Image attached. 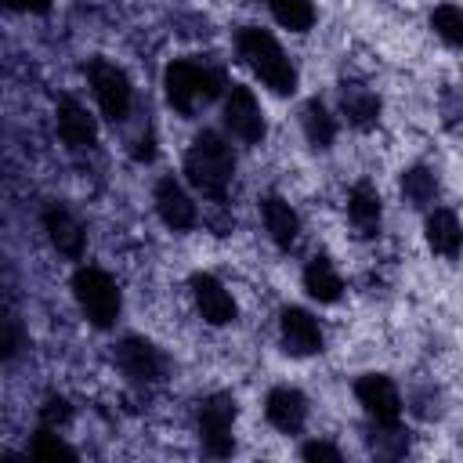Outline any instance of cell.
<instances>
[{
	"mask_svg": "<svg viewBox=\"0 0 463 463\" xmlns=\"http://www.w3.org/2000/svg\"><path fill=\"white\" fill-rule=\"evenodd\" d=\"M235 174V156L232 145L217 134V130H199L184 152V177L195 192H203L206 199L221 203L228 184Z\"/></svg>",
	"mask_w": 463,
	"mask_h": 463,
	"instance_id": "6da1fadb",
	"label": "cell"
},
{
	"mask_svg": "<svg viewBox=\"0 0 463 463\" xmlns=\"http://www.w3.org/2000/svg\"><path fill=\"white\" fill-rule=\"evenodd\" d=\"M235 51H239V58L253 69V76H257L264 87H271L275 94H293V90H297V69H293V61L286 58V51L279 47V40H275L268 29H260V25H242V29L235 33Z\"/></svg>",
	"mask_w": 463,
	"mask_h": 463,
	"instance_id": "7a4b0ae2",
	"label": "cell"
},
{
	"mask_svg": "<svg viewBox=\"0 0 463 463\" xmlns=\"http://www.w3.org/2000/svg\"><path fill=\"white\" fill-rule=\"evenodd\" d=\"M163 87H166V101L170 109H177L181 116H195L203 105H210L228 83L224 72L206 65V61H192V58H177L166 65L163 72Z\"/></svg>",
	"mask_w": 463,
	"mask_h": 463,
	"instance_id": "3957f363",
	"label": "cell"
},
{
	"mask_svg": "<svg viewBox=\"0 0 463 463\" xmlns=\"http://www.w3.org/2000/svg\"><path fill=\"white\" fill-rule=\"evenodd\" d=\"M72 297H76L80 311L90 318V326H98V329L116 326L123 297H119V286H116V279L109 271H101V268H76Z\"/></svg>",
	"mask_w": 463,
	"mask_h": 463,
	"instance_id": "277c9868",
	"label": "cell"
},
{
	"mask_svg": "<svg viewBox=\"0 0 463 463\" xmlns=\"http://www.w3.org/2000/svg\"><path fill=\"white\" fill-rule=\"evenodd\" d=\"M235 412L239 409H235V398L232 394H210V398L199 402L195 423H199V445H203L206 456L224 459V456L235 452V434H232Z\"/></svg>",
	"mask_w": 463,
	"mask_h": 463,
	"instance_id": "5b68a950",
	"label": "cell"
},
{
	"mask_svg": "<svg viewBox=\"0 0 463 463\" xmlns=\"http://www.w3.org/2000/svg\"><path fill=\"white\" fill-rule=\"evenodd\" d=\"M87 80H90V87H94V98H98V109L105 112V119H112V123L127 119L130 98H134L127 72H123L119 65L105 61V58H90V61H87Z\"/></svg>",
	"mask_w": 463,
	"mask_h": 463,
	"instance_id": "8992f818",
	"label": "cell"
},
{
	"mask_svg": "<svg viewBox=\"0 0 463 463\" xmlns=\"http://www.w3.org/2000/svg\"><path fill=\"white\" fill-rule=\"evenodd\" d=\"M354 398L362 405V412L369 416V423H380V427H394L402 420V398H398V387L391 376L383 373H365L354 380Z\"/></svg>",
	"mask_w": 463,
	"mask_h": 463,
	"instance_id": "52a82bcc",
	"label": "cell"
},
{
	"mask_svg": "<svg viewBox=\"0 0 463 463\" xmlns=\"http://www.w3.org/2000/svg\"><path fill=\"white\" fill-rule=\"evenodd\" d=\"M112 362L119 365V373L134 383H159L166 373V358L159 354L156 344H148L145 336H123L112 351Z\"/></svg>",
	"mask_w": 463,
	"mask_h": 463,
	"instance_id": "ba28073f",
	"label": "cell"
},
{
	"mask_svg": "<svg viewBox=\"0 0 463 463\" xmlns=\"http://www.w3.org/2000/svg\"><path fill=\"white\" fill-rule=\"evenodd\" d=\"M224 127L232 130V137H239L246 145H257L264 137V116H260V105H257L250 87H242V83L228 87V94H224Z\"/></svg>",
	"mask_w": 463,
	"mask_h": 463,
	"instance_id": "9c48e42d",
	"label": "cell"
},
{
	"mask_svg": "<svg viewBox=\"0 0 463 463\" xmlns=\"http://www.w3.org/2000/svg\"><path fill=\"white\" fill-rule=\"evenodd\" d=\"M279 333H282V347L289 354H297V358H307V354L322 351V329L304 307H282Z\"/></svg>",
	"mask_w": 463,
	"mask_h": 463,
	"instance_id": "30bf717a",
	"label": "cell"
},
{
	"mask_svg": "<svg viewBox=\"0 0 463 463\" xmlns=\"http://www.w3.org/2000/svg\"><path fill=\"white\" fill-rule=\"evenodd\" d=\"M192 297H195L199 315H203L210 326H228V322L235 318V300H232V293L221 286L217 275L195 271V275H192Z\"/></svg>",
	"mask_w": 463,
	"mask_h": 463,
	"instance_id": "8fae6325",
	"label": "cell"
},
{
	"mask_svg": "<svg viewBox=\"0 0 463 463\" xmlns=\"http://www.w3.org/2000/svg\"><path fill=\"white\" fill-rule=\"evenodd\" d=\"M156 213H159L163 224L174 228V232H184V228H192V224L199 221L195 203L188 199V192H184L174 177H159V181H156Z\"/></svg>",
	"mask_w": 463,
	"mask_h": 463,
	"instance_id": "7c38bea8",
	"label": "cell"
},
{
	"mask_svg": "<svg viewBox=\"0 0 463 463\" xmlns=\"http://www.w3.org/2000/svg\"><path fill=\"white\" fill-rule=\"evenodd\" d=\"M43 232H47V239H51V246L61 253V257H69V260H76V257H83V242H87V232H83V224L65 210V206H58V203H51L47 210H43Z\"/></svg>",
	"mask_w": 463,
	"mask_h": 463,
	"instance_id": "4fadbf2b",
	"label": "cell"
},
{
	"mask_svg": "<svg viewBox=\"0 0 463 463\" xmlns=\"http://www.w3.org/2000/svg\"><path fill=\"white\" fill-rule=\"evenodd\" d=\"M264 416L275 430L282 434H300L304 420H307V398L297 387H275L264 398Z\"/></svg>",
	"mask_w": 463,
	"mask_h": 463,
	"instance_id": "5bb4252c",
	"label": "cell"
},
{
	"mask_svg": "<svg viewBox=\"0 0 463 463\" xmlns=\"http://www.w3.org/2000/svg\"><path fill=\"white\" fill-rule=\"evenodd\" d=\"M58 137L69 148H90L98 141V127H94L90 112L69 94L58 98Z\"/></svg>",
	"mask_w": 463,
	"mask_h": 463,
	"instance_id": "9a60e30c",
	"label": "cell"
},
{
	"mask_svg": "<svg viewBox=\"0 0 463 463\" xmlns=\"http://www.w3.org/2000/svg\"><path fill=\"white\" fill-rule=\"evenodd\" d=\"M340 112L354 130H369L380 119V98L365 83H340Z\"/></svg>",
	"mask_w": 463,
	"mask_h": 463,
	"instance_id": "2e32d148",
	"label": "cell"
},
{
	"mask_svg": "<svg viewBox=\"0 0 463 463\" xmlns=\"http://www.w3.org/2000/svg\"><path fill=\"white\" fill-rule=\"evenodd\" d=\"M260 217H264V228H268V235H271L275 246L289 250V246L297 242L300 217H297V210H293L282 195H264V199H260Z\"/></svg>",
	"mask_w": 463,
	"mask_h": 463,
	"instance_id": "e0dca14e",
	"label": "cell"
},
{
	"mask_svg": "<svg viewBox=\"0 0 463 463\" xmlns=\"http://www.w3.org/2000/svg\"><path fill=\"white\" fill-rule=\"evenodd\" d=\"M347 217L362 239H373L380 232V195L369 181H358L347 195Z\"/></svg>",
	"mask_w": 463,
	"mask_h": 463,
	"instance_id": "ac0fdd59",
	"label": "cell"
},
{
	"mask_svg": "<svg viewBox=\"0 0 463 463\" xmlns=\"http://www.w3.org/2000/svg\"><path fill=\"white\" fill-rule=\"evenodd\" d=\"M427 246L441 257H459L463 250V228L452 210H430L427 217Z\"/></svg>",
	"mask_w": 463,
	"mask_h": 463,
	"instance_id": "d6986e66",
	"label": "cell"
},
{
	"mask_svg": "<svg viewBox=\"0 0 463 463\" xmlns=\"http://www.w3.org/2000/svg\"><path fill=\"white\" fill-rule=\"evenodd\" d=\"M304 289H307L311 300L333 304V300H340V293H344V279L336 275V268H333L329 257H315V260H307V268H304Z\"/></svg>",
	"mask_w": 463,
	"mask_h": 463,
	"instance_id": "ffe728a7",
	"label": "cell"
},
{
	"mask_svg": "<svg viewBox=\"0 0 463 463\" xmlns=\"http://www.w3.org/2000/svg\"><path fill=\"white\" fill-rule=\"evenodd\" d=\"M300 127H304V137H307L311 148H329L333 137H336V123H333L329 109H326L318 98H311V101L300 109Z\"/></svg>",
	"mask_w": 463,
	"mask_h": 463,
	"instance_id": "44dd1931",
	"label": "cell"
},
{
	"mask_svg": "<svg viewBox=\"0 0 463 463\" xmlns=\"http://www.w3.org/2000/svg\"><path fill=\"white\" fill-rule=\"evenodd\" d=\"M279 25L289 33H307L315 25V4L311 0H264Z\"/></svg>",
	"mask_w": 463,
	"mask_h": 463,
	"instance_id": "7402d4cb",
	"label": "cell"
},
{
	"mask_svg": "<svg viewBox=\"0 0 463 463\" xmlns=\"http://www.w3.org/2000/svg\"><path fill=\"white\" fill-rule=\"evenodd\" d=\"M402 195H405L416 210H423V206H430L434 195H438V177H434L427 166H409V170L402 174Z\"/></svg>",
	"mask_w": 463,
	"mask_h": 463,
	"instance_id": "603a6c76",
	"label": "cell"
},
{
	"mask_svg": "<svg viewBox=\"0 0 463 463\" xmlns=\"http://www.w3.org/2000/svg\"><path fill=\"white\" fill-rule=\"evenodd\" d=\"M29 456H33V459H76V449L65 445L54 427H43V423H40V430L33 434Z\"/></svg>",
	"mask_w": 463,
	"mask_h": 463,
	"instance_id": "cb8c5ba5",
	"label": "cell"
},
{
	"mask_svg": "<svg viewBox=\"0 0 463 463\" xmlns=\"http://www.w3.org/2000/svg\"><path fill=\"white\" fill-rule=\"evenodd\" d=\"M430 25H434V33H438L445 43L463 47V7H456V4L434 7V11H430Z\"/></svg>",
	"mask_w": 463,
	"mask_h": 463,
	"instance_id": "d4e9b609",
	"label": "cell"
},
{
	"mask_svg": "<svg viewBox=\"0 0 463 463\" xmlns=\"http://www.w3.org/2000/svg\"><path fill=\"white\" fill-rule=\"evenodd\" d=\"M365 441H369V449H373L376 456H402V452L409 449V438L402 434L398 423H394V427H380V423H373V434H369Z\"/></svg>",
	"mask_w": 463,
	"mask_h": 463,
	"instance_id": "484cf974",
	"label": "cell"
},
{
	"mask_svg": "<svg viewBox=\"0 0 463 463\" xmlns=\"http://www.w3.org/2000/svg\"><path fill=\"white\" fill-rule=\"evenodd\" d=\"M69 420H72V409H69V402H65L61 394H51V398L40 405V423H43V427H54V430H58V427H65Z\"/></svg>",
	"mask_w": 463,
	"mask_h": 463,
	"instance_id": "4316f807",
	"label": "cell"
},
{
	"mask_svg": "<svg viewBox=\"0 0 463 463\" xmlns=\"http://www.w3.org/2000/svg\"><path fill=\"white\" fill-rule=\"evenodd\" d=\"M300 456H304V459H333V463H340V449L329 445V441H307V445L300 449Z\"/></svg>",
	"mask_w": 463,
	"mask_h": 463,
	"instance_id": "83f0119b",
	"label": "cell"
},
{
	"mask_svg": "<svg viewBox=\"0 0 463 463\" xmlns=\"http://www.w3.org/2000/svg\"><path fill=\"white\" fill-rule=\"evenodd\" d=\"M14 351H18V322H14V318H7V322H4V358L11 362V358H14Z\"/></svg>",
	"mask_w": 463,
	"mask_h": 463,
	"instance_id": "f1b7e54d",
	"label": "cell"
},
{
	"mask_svg": "<svg viewBox=\"0 0 463 463\" xmlns=\"http://www.w3.org/2000/svg\"><path fill=\"white\" fill-rule=\"evenodd\" d=\"M11 11H29V14H47L51 0H4Z\"/></svg>",
	"mask_w": 463,
	"mask_h": 463,
	"instance_id": "f546056e",
	"label": "cell"
},
{
	"mask_svg": "<svg viewBox=\"0 0 463 463\" xmlns=\"http://www.w3.org/2000/svg\"><path fill=\"white\" fill-rule=\"evenodd\" d=\"M152 156H156L152 137H148V134H145V137H137V141H134V159H137V163H148Z\"/></svg>",
	"mask_w": 463,
	"mask_h": 463,
	"instance_id": "4dcf8cb0",
	"label": "cell"
}]
</instances>
